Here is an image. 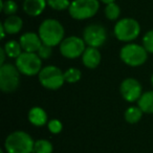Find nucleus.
<instances>
[{"label":"nucleus","mask_w":153,"mask_h":153,"mask_svg":"<svg viewBox=\"0 0 153 153\" xmlns=\"http://www.w3.org/2000/svg\"><path fill=\"white\" fill-rule=\"evenodd\" d=\"M143 110L138 106H130L126 109L125 113H124V117L125 121L129 124H135L140 121L143 117Z\"/></svg>","instance_id":"obj_19"},{"label":"nucleus","mask_w":153,"mask_h":153,"mask_svg":"<svg viewBox=\"0 0 153 153\" xmlns=\"http://www.w3.org/2000/svg\"><path fill=\"white\" fill-rule=\"evenodd\" d=\"M120 58L128 66L138 67L148 59V51L143 45L136 43H127L120 51Z\"/></svg>","instance_id":"obj_4"},{"label":"nucleus","mask_w":153,"mask_h":153,"mask_svg":"<svg viewBox=\"0 0 153 153\" xmlns=\"http://www.w3.org/2000/svg\"><path fill=\"white\" fill-rule=\"evenodd\" d=\"M83 39L86 45L90 47L99 48L107 40L106 28L98 23H92L87 25L83 30Z\"/></svg>","instance_id":"obj_10"},{"label":"nucleus","mask_w":153,"mask_h":153,"mask_svg":"<svg viewBox=\"0 0 153 153\" xmlns=\"http://www.w3.org/2000/svg\"><path fill=\"white\" fill-rule=\"evenodd\" d=\"M38 79L43 87L51 90L59 89L65 83L64 72L55 65H48L43 67L39 72Z\"/></svg>","instance_id":"obj_6"},{"label":"nucleus","mask_w":153,"mask_h":153,"mask_svg":"<svg viewBox=\"0 0 153 153\" xmlns=\"http://www.w3.org/2000/svg\"><path fill=\"white\" fill-rule=\"evenodd\" d=\"M99 9L100 0H72L68 13L76 20H86L94 17Z\"/></svg>","instance_id":"obj_5"},{"label":"nucleus","mask_w":153,"mask_h":153,"mask_svg":"<svg viewBox=\"0 0 153 153\" xmlns=\"http://www.w3.org/2000/svg\"><path fill=\"white\" fill-rule=\"evenodd\" d=\"M7 57V53H5L4 48L1 47V48H0V66L5 64L4 61H5V58Z\"/></svg>","instance_id":"obj_28"},{"label":"nucleus","mask_w":153,"mask_h":153,"mask_svg":"<svg viewBox=\"0 0 153 153\" xmlns=\"http://www.w3.org/2000/svg\"><path fill=\"white\" fill-rule=\"evenodd\" d=\"M2 25L7 35H16L22 30L23 21L19 16L12 15L5 18V20L2 22Z\"/></svg>","instance_id":"obj_16"},{"label":"nucleus","mask_w":153,"mask_h":153,"mask_svg":"<svg viewBox=\"0 0 153 153\" xmlns=\"http://www.w3.org/2000/svg\"><path fill=\"white\" fill-rule=\"evenodd\" d=\"M143 46L148 53H153V30L147 32L143 37Z\"/></svg>","instance_id":"obj_25"},{"label":"nucleus","mask_w":153,"mask_h":153,"mask_svg":"<svg viewBox=\"0 0 153 153\" xmlns=\"http://www.w3.org/2000/svg\"><path fill=\"white\" fill-rule=\"evenodd\" d=\"M20 84V71L17 66L5 63L0 66V89L5 94L14 92Z\"/></svg>","instance_id":"obj_7"},{"label":"nucleus","mask_w":153,"mask_h":153,"mask_svg":"<svg viewBox=\"0 0 153 153\" xmlns=\"http://www.w3.org/2000/svg\"><path fill=\"white\" fill-rule=\"evenodd\" d=\"M46 5V0H24L22 9L26 15L30 17H37L44 12Z\"/></svg>","instance_id":"obj_14"},{"label":"nucleus","mask_w":153,"mask_h":153,"mask_svg":"<svg viewBox=\"0 0 153 153\" xmlns=\"http://www.w3.org/2000/svg\"><path fill=\"white\" fill-rule=\"evenodd\" d=\"M5 53H7V57L12 58V59H17L22 53H23V49H22L21 45H20L19 41L16 40H10L3 46Z\"/></svg>","instance_id":"obj_18"},{"label":"nucleus","mask_w":153,"mask_h":153,"mask_svg":"<svg viewBox=\"0 0 153 153\" xmlns=\"http://www.w3.org/2000/svg\"><path fill=\"white\" fill-rule=\"evenodd\" d=\"M113 34L117 40L130 43L135 40L140 34V25L133 18H122L115 23Z\"/></svg>","instance_id":"obj_3"},{"label":"nucleus","mask_w":153,"mask_h":153,"mask_svg":"<svg viewBox=\"0 0 153 153\" xmlns=\"http://www.w3.org/2000/svg\"><path fill=\"white\" fill-rule=\"evenodd\" d=\"M120 92L124 100L129 103L137 102L144 94L140 83L134 78H127L123 80L120 85Z\"/></svg>","instance_id":"obj_11"},{"label":"nucleus","mask_w":153,"mask_h":153,"mask_svg":"<svg viewBox=\"0 0 153 153\" xmlns=\"http://www.w3.org/2000/svg\"><path fill=\"white\" fill-rule=\"evenodd\" d=\"M0 30H1V39H4L5 35H7V32H5V30H4V27H3L2 23L0 24Z\"/></svg>","instance_id":"obj_29"},{"label":"nucleus","mask_w":153,"mask_h":153,"mask_svg":"<svg viewBox=\"0 0 153 153\" xmlns=\"http://www.w3.org/2000/svg\"><path fill=\"white\" fill-rule=\"evenodd\" d=\"M47 128H48V130L51 132V133L58 134L62 131V129H63V125H62V123L59 121V120L53 119L47 123Z\"/></svg>","instance_id":"obj_26"},{"label":"nucleus","mask_w":153,"mask_h":153,"mask_svg":"<svg viewBox=\"0 0 153 153\" xmlns=\"http://www.w3.org/2000/svg\"><path fill=\"white\" fill-rule=\"evenodd\" d=\"M47 5L55 11H65L69 9L70 1L69 0H46Z\"/></svg>","instance_id":"obj_24"},{"label":"nucleus","mask_w":153,"mask_h":153,"mask_svg":"<svg viewBox=\"0 0 153 153\" xmlns=\"http://www.w3.org/2000/svg\"><path fill=\"white\" fill-rule=\"evenodd\" d=\"M81 76V70L76 67H70L64 71V78H65V82L67 83H76L78 81H80Z\"/></svg>","instance_id":"obj_22"},{"label":"nucleus","mask_w":153,"mask_h":153,"mask_svg":"<svg viewBox=\"0 0 153 153\" xmlns=\"http://www.w3.org/2000/svg\"><path fill=\"white\" fill-rule=\"evenodd\" d=\"M1 11L4 15H15L18 11V5L14 0H1Z\"/></svg>","instance_id":"obj_23"},{"label":"nucleus","mask_w":153,"mask_h":153,"mask_svg":"<svg viewBox=\"0 0 153 153\" xmlns=\"http://www.w3.org/2000/svg\"><path fill=\"white\" fill-rule=\"evenodd\" d=\"M27 117H28V121L32 125L36 126V127H42L44 126L47 122V113L46 111L44 110L43 108L41 107H33V108L30 109L28 111V114H27Z\"/></svg>","instance_id":"obj_15"},{"label":"nucleus","mask_w":153,"mask_h":153,"mask_svg":"<svg viewBox=\"0 0 153 153\" xmlns=\"http://www.w3.org/2000/svg\"><path fill=\"white\" fill-rule=\"evenodd\" d=\"M16 66L20 74L27 76H33L39 74L42 69V59L37 53H26L23 51L16 59Z\"/></svg>","instance_id":"obj_8"},{"label":"nucleus","mask_w":153,"mask_h":153,"mask_svg":"<svg viewBox=\"0 0 153 153\" xmlns=\"http://www.w3.org/2000/svg\"><path fill=\"white\" fill-rule=\"evenodd\" d=\"M137 106L144 113L153 114V90L146 91L142 94L140 100L137 101Z\"/></svg>","instance_id":"obj_17"},{"label":"nucleus","mask_w":153,"mask_h":153,"mask_svg":"<svg viewBox=\"0 0 153 153\" xmlns=\"http://www.w3.org/2000/svg\"><path fill=\"white\" fill-rule=\"evenodd\" d=\"M60 53L64 58L67 59H76L82 57L86 49V43L83 38L76 36H69L64 38L59 45Z\"/></svg>","instance_id":"obj_9"},{"label":"nucleus","mask_w":153,"mask_h":153,"mask_svg":"<svg viewBox=\"0 0 153 153\" xmlns=\"http://www.w3.org/2000/svg\"><path fill=\"white\" fill-rule=\"evenodd\" d=\"M35 142L25 131H14L7 136L4 149L7 153H33Z\"/></svg>","instance_id":"obj_2"},{"label":"nucleus","mask_w":153,"mask_h":153,"mask_svg":"<svg viewBox=\"0 0 153 153\" xmlns=\"http://www.w3.org/2000/svg\"><path fill=\"white\" fill-rule=\"evenodd\" d=\"M101 60H102L101 53L96 47H86L85 51L82 55V63L88 69H94L98 67L101 63Z\"/></svg>","instance_id":"obj_13"},{"label":"nucleus","mask_w":153,"mask_h":153,"mask_svg":"<svg viewBox=\"0 0 153 153\" xmlns=\"http://www.w3.org/2000/svg\"><path fill=\"white\" fill-rule=\"evenodd\" d=\"M0 153H4V151H3L2 149H1V150H0Z\"/></svg>","instance_id":"obj_32"},{"label":"nucleus","mask_w":153,"mask_h":153,"mask_svg":"<svg viewBox=\"0 0 153 153\" xmlns=\"http://www.w3.org/2000/svg\"><path fill=\"white\" fill-rule=\"evenodd\" d=\"M101 2H103V3H105V4H109V3H112V2H114L115 0H100Z\"/></svg>","instance_id":"obj_30"},{"label":"nucleus","mask_w":153,"mask_h":153,"mask_svg":"<svg viewBox=\"0 0 153 153\" xmlns=\"http://www.w3.org/2000/svg\"><path fill=\"white\" fill-rule=\"evenodd\" d=\"M19 42L23 51H26V53H37L41 45L43 44L40 36L33 32H27L21 35Z\"/></svg>","instance_id":"obj_12"},{"label":"nucleus","mask_w":153,"mask_h":153,"mask_svg":"<svg viewBox=\"0 0 153 153\" xmlns=\"http://www.w3.org/2000/svg\"><path fill=\"white\" fill-rule=\"evenodd\" d=\"M151 85L153 86V74H152V76H151Z\"/></svg>","instance_id":"obj_31"},{"label":"nucleus","mask_w":153,"mask_h":153,"mask_svg":"<svg viewBox=\"0 0 153 153\" xmlns=\"http://www.w3.org/2000/svg\"><path fill=\"white\" fill-rule=\"evenodd\" d=\"M104 13H105V17L107 19L111 20V21H114V20H117V18L121 15V9H120V7L117 3L112 2V3H109V4H106Z\"/></svg>","instance_id":"obj_21"},{"label":"nucleus","mask_w":153,"mask_h":153,"mask_svg":"<svg viewBox=\"0 0 153 153\" xmlns=\"http://www.w3.org/2000/svg\"><path fill=\"white\" fill-rule=\"evenodd\" d=\"M38 35L40 36V39L43 44H46L48 46H57L60 45L61 42L64 40V30L63 25L61 22H59L56 19H45L40 24L38 30Z\"/></svg>","instance_id":"obj_1"},{"label":"nucleus","mask_w":153,"mask_h":153,"mask_svg":"<svg viewBox=\"0 0 153 153\" xmlns=\"http://www.w3.org/2000/svg\"><path fill=\"white\" fill-rule=\"evenodd\" d=\"M53 147L49 140H38L35 142L34 153H53Z\"/></svg>","instance_id":"obj_20"},{"label":"nucleus","mask_w":153,"mask_h":153,"mask_svg":"<svg viewBox=\"0 0 153 153\" xmlns=\"http://www.w3.org/2000/svg\"><path fill=\"white\" fill-rule=\"evenodd\" d=\"M37 53L42 60H47L53 55V47L48 46L46 44H42L40 48H39V51H37Z\"/></svg>","instance_id":"obj_27"}]
</instances>
